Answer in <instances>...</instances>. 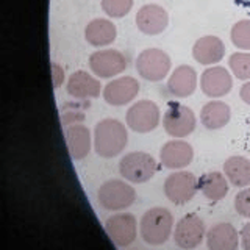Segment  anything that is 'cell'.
I'll return each mask as SVG.
<instances>
[{"instance_id":"obj_1","label":"cell","mask_w":250,"mask_h":250,"mask_svg":"<svg viewBox=\"0 0 250 250\" xmlns=\"http://www.w3.org/2000/svg\"><path fill=\"white\" fill-rule=\"evenodd\" d=\"M127 144L128 133L121 121L108 117L94 128V150L102 158H114L121 155Z\"/></svg>"},{"instance_id":"obj_2","label":"cell","mask_w":250,"mask_h":250,"mask_svg":"<svg viewBox=\"0 0 250 250\" xmlns=\"http://www.w3.org/2000/svg\"><path fill=\"white\" fill-rule=\"evenodd\" d=\"M174 231V216L163 207H153L147 209L141 217L139 222V233L147 244L150 246H161Z\"/></svg>"},{"instance_id":"obj_3","label":"cell","mask_w":250,"mask_h":250,"mask_svg":"<svg viewBox=\"0 0 250 250\" xmlns=\"http://www.w3.org/2000/svg\"><path fill=\"white\" fill-rule=\"evenodd\" d=\"M158 172V163L150 153L130 152L119 161V174L130 183H146Z\"/></svg>"},{"instance_id":"obj_4","label":"cell","mask_w":250,"mask_h":250,"mask_svg":"<svg viewBox=\"0 0 250 250\" xmlns=\"http://www.w3.org/2000/svg\"><path fill=\"white\" fill-rule=\"evenodd\" d=\"M97 200L102 208L108 211H124L136 200V191L124 180H106L99 188Z\"/></svg>"},{"instance_id":"obj_5","label":"cell","mask_w":250,"mask_h":250,"mask_svg":"<svg viewBox=\"0 0 250 250\" xmlns=\"http://www.w3.org/2000/svg\"><path fill=\"white\" fill-rule=\"evenodd\" d=\"M199 191V180L192 172L175 170L164 180V195L175 205L189 203Z\"/></svg>"},{"instance_id":"obj_6","label":"cell","mask_w":250,"mask_h":250,"mask_svg":"<svg viewBox=\"0 0 250 250\" xmlns=\"http://www.w3.org/2000/svg\"><path fill=\"white\" fill-rule=\"evenodd\" d=\"M197 117L189 106L182 104H169L163 114L164 131L172 138H186L195 130Z\"/></svg>"},{"instance_id":"obj_7","label":"cell","mask_w":250,"mask_h":250,"mask_svg":"<svg viewBox=\"0 0 250 250\" xmlns=\"http://www.w3.org/2000/svg\"><path fill=\"white\" fill-rule=\"evenodd\" d=\"M136 70L147 82H161L169 75L170 57L161 49H146L138 55Z\"/></svg>"},{"instance_id":"obj_8","label":"cell","mask_w":250,"mask_h":250,"mask_svg":"<svg viewBox=\"0 0 250 250\" xmlns=\"http://www.w3.org/2000/svg\"><path fill=\"white\" fill-rule=\"evenodd\" d=\"M125 121L135 133H150L160 125V106L152 100H139L128 108Z\"/></svg>"},{"instance_id":"obj_9","label":"cell","mask_w":250,"mask_h":250,"mask_svg":"<svg viewBox=\"0 0 250 250\" xmlns=\"http://www.w3.org/2000/svg\"><path fill=\"white\" fill-rule=\"evenodd\" d=\"M105 231L117 247H128L138 238V221L130 213H117L105 221Z\"/></svg>"},{"instance_id":"obj_10","label":"cell","mask_w":250,"mask_h":250,"mask_svg":"<svg viewBox=\"0 0 250 250\" xmlns=\"http://www.w3.org/2000/svg\"><path fill=\"white\" fill-rule=\"evenodd\" d=\"M207 238L205 224L197 214H186L175 225L174 241L182 249H195L202 244V241Z\"/></svg>"},{"instance_id":"obj_11","label":"cell","mask_w":250,"mask_h":250,"mask_svg":"<svg viewBox=\"0 0 250 250\" xmlns=\"http://www.w3.org/2000/svg\"><path fill=\"white\" fill-rule=\"evenodd\" d=\"M127 64L125 55L114 49L97 50L89 57V67L99 78H113L119 75L127 69Z\"/></svg>"},{"instance_id":"obj_12","label":"cell","mask_w":250,"mask_h":250,"mask_svg":"<svg viewBox=\"0 0 250 250\" xmlns=\"http://www.w3.org/2000/svg\"><path fill=\"white\" fill-rule=\"evenodd\" d=\"M139 82L133 77H119L104 86V99L111 106H124L136 99L139 94Z\"/></svg>"},{"instance_id":"obj_13","label":"cell","mask_w":250,"mask_h":250,"mask_svg":"<svg viewBox=\"0 0 250 250\" xmlns=\"http://www.w3.org/2000/svg\"><path fill=\"white\" fill-rule=\"evenodd\" d=\"M200 88L205 96L219 99L227 96L233 88V78L230 72L222 66H211L203 70L200 77Z\"/></svg>"},{"instance_id":"obj_14","label":"cell","mask_w":250,"mask_h":250,"mask_svg":"<svg viewBox=\"0 0 250 250\" xmlns=\"http://www.w3.org/2000/svg\"><path fill=\"white\" fill-rule=\"evenodd\" d=\"M194 158V148L189 143L183 139H172L167 141L160 150L161 164L166 169L178 170L189 166Z\"/></svg>"},{"instance_id":"obj_15","label":"cell","mask_w":250,"mask_h":250,"mask_svg":"<svg viewBox=\"0 0 250 250\" xmlns=\"http://www.w3.org/2000/svg\"><path fill=\"white\" fill-rule=\"evenodd\" d=\"M136 25L144 35L155 36L163 33L169 25V14L163 6L148 3L141 6L136 13Z\"/></svg>"},{"instance_id":"obj_16","label":"cell","mask_w":250,"mask_h":250,"mask_svg":"<svg viewBox=\"0 0 250 250\" xmlns=\"http://www.w3.org/2000/svg\"><path fill=\"white\" fill-rule=\"evenodd\" d=\"M66 91L70 97L78 100L97 99L100 92H104L100 82L94 75L86 72V70H75L69 77L66 83Z\"/></svg>"},{"instance_id":"obj_17","label":"cell","mask_w":250,"mask_h":250,"mask_svg":"<svg viewBox=\"0 0 250 250\" xmlns=\"http://www.w3.org/2000/svg\"><path fill=\"white\" fill-rule=\"evenodd\" d=\"M195 89H197V72L194 67L182 64L172 70L167 80V91L172 97L186 99L192 96Z\"/></svg>"},{"instance_id":"obj_18","label":"cell","mask_w":250,"mask_h":250,"mask_svg":"<svg viewBox=\"0 0 250 250\" xmlns=\"http://www.w3.org/2000/svg\"><path fill=\"white\" fill-rule=\"evenodd\" d=\"M67 150L72 156V160L80 161L84 160L91 152V144L94 143V138L91 136V131L83 124H72L67 125L64 131Z\"/></svg>"},{"instance_id":"obj_19","label":"cell","mask_w":250,"mask_h":250,"mask_svg":"<svg viewBox=\"0 0 250 250\" xmlns=\"http://www.w3.org/2000/svg\"><path fill=\"white\" fill-rule=\"evenodd\" d=\"M225 57V44L217 36H203L192 45V58L203 66H213Z\"/></svg>"},{"instance_id":"obj_20","label":"cell","mask_w":250,"mask_h":250,"mask_svg":"<svg viewBox=\"0 0 250 250\" xmlns=\"http://www.w3.org/2000/svg\"><path fill=\"white\" fill-rule=\"evenodd\" d=\"M207 246L211 250H236L241 234L229 222H219L207 231Z\"/></svg>"},{"instance_id":"obj_21","label":"cell","mask_w":250,"mask_h":250,"mask_svg":"<svg viewBox=\"0 0 250 250\" xmlns=\"http://www.w3.org/2000/svg\"><path fill=\"white\" fill-rule=\"evenodd\" d=\"M117 28L108 19H94L84 28V39L92 47H106L116 41Z\"/></svg>"},{"instance_id":"obj_22","label":"cell","mask_w":250,"mask_h":250,"mask_svg":"<svg viewBox=\"0 0 250 250\" xmlns=\"http://www.w3.org/2000/svg\"><path fill=\"white\" fill-rule=\"evenodd\" d=\"M231 119L230 106L221 100H211L203 105L200 111V122L207 130H221Z\"/></svg>"},{"instance_id":"obj_23","label":"cell","mask_w":250,"mask_h":250,"mask_svg":"<svg viewBox=\"0 0 250 250\" xmlns=\"http://www.w3.org/2000/svg\"><path fill=\"white\" fill-rule=\"evenodd\" d=\"M225 174L221 172H207L199 178V191L203 194V197L211 202L222 200L229 194V182H227Z\"/></svg>"},{"instance_id":"obj_24","label":"cell","mask_w":250,"mask_h":250,"mask_svg":"<svg viewBox=\"0 0 250 250\" xmlns=\"http://www.w3.org/2000/svg\"><path fill=\"white\" fill-rule=\"evenodd\" d=\"M224 174L229 182L236 188H246L250 185V160L246 156H230L224 163Z\"/></svg>"},{"instance_id":"obj_25","label":"cell","mask_w":250,"mask_h":250,"mask_svg":"<svg viewBox=\"0 0 250 250\" xmlns=\"http://www.w3.org/2000/svg\"><path fill=\"white\" fill-rule=\"evenodd\" d=\"M86 108H89V102L88 100H78L75 102H67V104L62 105L61 108V121L66 125H72V124H82L84 121V111Z\"/></svg>"},{"instance_id":"obj_26","label":"cell","mask_w":250,"mask_h":250,"mask_svg":"<svg viewBox=\"0 0 250 250\" xmlns=\"http://www.w3.org/2000/svg\"><path fill=\"white\" fill-rule=\"evenodd\" d=\"M229 64L233 75L239 80H250V52H236L233 53Z\"/></svg>"},{"instance_id":"obj_27","label":"cell","mask_w":250,"mask_h":250,"mask_svg":"<svg viewBox=\"0 0 250 250\" xmlns=\"http://www.w3.org/2000/svg\"><path fill=\"white\" fill-rule=\"evenodd\" d=\"M231 42L241 50H250V19L236 22L231 28Z\"/></svg>"},{"instance_id":"obj_28","label":"cell","mask_w":250,"mask_h":250,"mask_svg":"<svg viewBox=\"0 0 250 250\" xmlns=\"http://www.w3.org/2000/svg\"><path fill=\"white\" fill-rule=\"evenodd\" d=\"M133 8V0H102V10L113 19L127 16Z\"/></svg>"},{"instance_id":"obj_29","label":"cell","mask_w":250,"mask_h":250,"mask_svg":"<svg viewBox=\"0 0 250 250\" xmlns=\"http://www.w3.org/2000/svg\"><path fill=\"white\" fill-rule=\"evenodd\" d=\"M234 209L242 217H250V188H246L234 197Z\"/></svg>"},{"instance_id":"obj_30","label":"cell","mask_w":250,"mask_h":250,"mask_svg":"<svg viewBox=\"0 0 250 250\" xmlns=\"http://www.w3.org/2000/svg\"><path fill=\"white\" fill-rule=\"evenodd\" d=\"M64 69H62L60 64H57V62H53L52 64V82H53V88L58 89L62 86V83H64Z\"/></svg>"},{"instance_id":"obj_31","label":"cell","mask_w":250,"mask_h":250,"mask_svg":"<svg viewBox=\"0 0 250 250\" xmlns=\"http://www.w3.org/2000/svg\"><path fill=\"white\" fill-rule=\"evenodd\" d=\"M241 244L246 250H250V222L246 224L241 230Z\"/></svg>"},{"instance_id":"obj_32","label":"cell","mask_w":250,"mask_h":250,"mask_svg":"<svg viewBox=\"0 0 250 250\" xmlns=\"http://www.w3.org/2000/svg\"><path fill=\"white\" fill-rule=\"evenodd\" d=\"M239 96H241V99H242V102H244V104L250 105V80L241 86Z\"/></svg>"}]
</instances>
